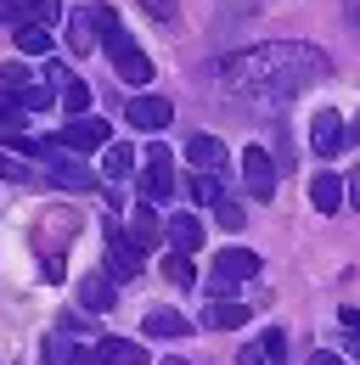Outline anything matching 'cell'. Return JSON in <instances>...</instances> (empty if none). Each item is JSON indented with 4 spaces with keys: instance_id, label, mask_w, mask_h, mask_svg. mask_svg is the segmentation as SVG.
I'll return each mask as SVG.
<instances>
[{
    "instance_id": "cell-24",
    "label": "cell",
    "mask_w": 360,
    "mask_h": 365,
    "mask_svg": "<svg viewBox=\"0 0 360 365\" xmlns=\"http://www.w3.org/2000/svg\"><path fill=\"white\" fill-rule=\"evenodd\" d=\"M17 51L45 56V51H51V34H45V29H34V23H23V29H17Z\"/></svg>"
},
{
    "instance_id": "cell-12",
    "label": "cell",
    "mask_w": 360,
    "mask_h": 365,
    "mask_svg": "<svg viewBox=\"0 0 360 365\" xmlns=\"http://www.w3.org/2000/svg\"><path fill=\"white\" fill-rule=\"evenodd\" d=\"M79 304H85L90 315H107V309L119 304V281H113L107 270H90L85 281H79Z\"/></svg>"
},
{
    "instance_id": "cell-15",
    "label": "cell",
    "mask_w": 360,
    "mask_h": 365,
    "mask_svg": "<svg viewBox=\"0 0 360 365\" xmlns=\"http://www.w3.org/2000/svg\"><path fill=\"white\" fill-rule=\"evenodd\" d=\"M124 236H130L141 253H152V247L164 242V220H158V208H152V202H141V208L130 214V230H124Z\"/></svg>"
},
{
    "instance_id": "cell-23",
    "label": "cell",
    "mask_w": 360,
    "mask_h": 365,
    "mask_svg": "<svg viewBox=\"0 0 360 365\" xmlns=\"http://www.w3.org/2000/svg\"><path fill=\"white\" fill-rule=\"evenodd\" d=\"M186 191H191V202H209V208H214V202L225 197V180H220V175H203V169H197V175L186 180Z\"/></svg>"
},
{
    "instance_id": "cell-25",
    "label": "cell",
    "mask_w": 360,
    "mask_h": 365,
    "mask_svg": "<svg viewBox=\"0 0 360 365\" xmlns=\"http://www.w3.org/2000/svg\"><path fill=\"white\" fill-rule=\"evenodd\" d=\"M338 331H344V349L360 360V309H338Z\"/></svg>"
},
{
    "instance_id": "cell-3",
    "label": "cell",
    "mask_w": 360,
    "mask_h": 365,
    "mask_svg": "<svg viewBox=\"0 0 360 365\" xmlns=\"http://www.w3.org/2000/svg\"><path fill=\"white\" fill-rule=\"evenodd\" d=\"M79 236V220H74V208H45L40 225H34V247H40L45 259V281H62V247Z\"/></svg>"
},
{
    "instance_id": "cell-7",
    "label": "cell",
    "mask_w": 360,
    "mask_h": 365,
    "mask_svg": "<svg viewBox=\"0 0 360 365\" xmlns=\"http://www.w3.org/2000/svg\"><path fill=\"white\" fill-rule=\"evenodd\" d=\"M242 185H248L254 202H270V197H276V158H270L265 146H248V152H242Z\"/></svg>"
},
{
    "instance_id": "cell-37",
    "label": "cell",
    "mask_w": 360,
    "mask_h": 365,
    "mask_svg": "<svg viewBox=\"0 0 360 365\" xmlns=\"http://www.w3.org/2000/svg\"><path fill=\"white\" fill-rule=\"evenodd\" d=\"M164 365H186V360H164Z\"/></svg>"
},
{
    "instance_id": "cell-36",
    "label": "cell",
    "mask_w": 360,
    "mask_h": 365,
    "mask_svg": "<svg viewBox=\"0 0 360 365\" xmlns=\"http://www.w3.org/2000/svg\"><path fill=\"white\" fill-rule=\"evenodd\" d=\"M355 140H360V113H355V124H349V146H355Z\"/></svg>"
},
{
    "instance_id": "cell-22",
    "label": "cell",
    "mask_w": 360,
    "mask_h": 365,
    "mask_svg": "<svg viewBox=\"0 0 360 365\" xmlns=\"http://www.w3.org/2000/svg\"><path fill=\"white\" fill-rule=\"evenodd\" d=\"M90 40H96V23H90V6H85V11H74V17H68V51H74V56H85Z\"/></svg>"
},
{
    "instance_id": "cell-28",
    "label": "cell",
    "mask_w": 360,
    "mask_h": 365,
    "mask_svg": "<svg viewBox=\"0 0 360 365\" xmlns=\"http://www.w3.org/2000/svg\"><path fill=\"white\" fill-rule=\"evenodd\" d=\"M0 180H29V158H11V152H0Z\"/></svg>"
},
{
    "instance_id": "cell-34",
    "label": "cell",
    "mask_w": 360,
    "mask_h": 365,
    "mask_svg": "<svg viewBox=\"0 0 360 365\" xmlns=\"http://www.w3.org/2000/svg\"><path fill=\"white\" fill-rule=\"evenodd\" d=\"M310 365H344V354H332V349H315V360Z\"/></svg>"
},
{
    "instance_id": "cell-18",
    "label": "cell",
    "mask_w": 360,
    "mask_h": 365,
    "mask_svg": "<svg viewBox=\"0 0 360 365\" xmlns=\"http://www.w3.org/2000/svg\"><path fill=\"white\" fill-rule=\"evenodd\" d=\"M310 202H315V214H338V208L349 202V197H344V180L321 169V175H315V180H310Z\"/></svg>"
},
{
    "instance_id": "cell-8",
    "label": "cell",
    "mask_w": 360,
    "mask_h": 365,
    "mask_svg": "<svg viewBox=\"0 0 360 365\" xmlns=\"http://www.w3.org/2000/svg\"><path fill=\"white\" fill-rule=\"evenodd\" d=\"M310 146H315V158H338V152L349 146V124H344L332 107H321L315 124H310Z\"/></svg>"
},
{
    "instance_id": "cell-2",
    "label": "cell",
    "mask_w": 360,
    "mask_h": 365,
    "mask_svg": "<svg viewBox=\"0 0 360 365\" xmlns=\"http://www.w3.org/2000/svg\"><path fill=\"white\" fill-rule=\"evenodd\" d=\"M17 146H23V158H34L56 185H68V191H90V185H96V175H90L68 146H56V140H17Z\"/></svg>"
},
{
    "instance_id": "cell-20",
    "label": "cell",
    "mask_w": 360,
    "mask_h": 365,
    "mask_svg": "<svg viewBox=\"0 0 360 365\" xmlns=\"http://www.w3.org/2000/svg\"><path fill=\"white\" fill-rule=\"evenodd\" d=\"M248 309H242V304H231V298H214V304H209V309H203V326H209V331H236V326H248Z\"/></svg>"
},
{
    "instance_id": "cell-31",
    "label": "cell",
    "mask_w": 360,
    "mask_h": 365,
    "mask_svg": "<svg viewBox=\"0 0 360 365\" xmlns=\"http://www.w3.org/2000/svg\"><path fill=\"white\" fill-rule=\"evenodd\" d=\"M259 343H265V354H270V360H281V354H287V331H281V326H270Z\"/></svg>"
},
{
    "instance_id": "cell-35",
    "label": "cell",
    "mask_w": 360,
    "mask_h": 365,
    "mask_svg": "<svg viewBox=\"0 0 360 365\" xmlns=\"http://www.w3.org/2000/svg\"><path fill=\"white\" fill-rule=\"evenodd\" d=\"M344 185H349V191H344V197H349V208H360V175H349Z\"/></svg>"
},
{
    "instance_id": "cell-1",
    "label": "cell",
    "mask_w": 360,
    "mask_h": 365,
    "mask_svg": "<svg viewBox=\"0 0 360 365\" xmlns=\"http://www.w3.org/2000/svg\"><path fill=\"white\" fill-rule=\"evenodd\" d=\"M332 73L326 51L304 46V40H276V46H254V51H231L214 62V79L231 85L236 96H265V101H287V96L310 91Z\"/></svg>"
},
{
    "instance_id": "cell-29",
    "label": "cell",
    "mask_w": 360,
    "mask_h": 365,
    "mask_svg": "<svg viewBox=\"0 0 360 365\" xmlns=\"http://www.w3.org/2000/svg\"><path fill=\"white\" fill-rule=\"evenodd\" d=\"M0 85H6V91H23V85H29V68H23V62H6V68H0Z\"/></svg>"
},
{
    "instance_id": "cell-19",
    "label": "cell",
    "mask_w": 360,
    "mask_h": 365,
    "mask_svg": "<svg viewBox=\"0 0 360 365\" xmlns=\"http://www.w3.org/2000/svg\"><path fill=\"white\" fill-rule=\"evenodd\" d=\"M96 365H146V354H141V343H130V337H101L96 343Z\"/></svg>"
},
{
    "instance_id": "cell-33",
    "label": "cell",
    "mask_w": 360,
    "mask_h": 365,
    "mask_svg": "<svg viewBox=\"0 0 360 365\" xmlns=\"http://www.w3.org/2000/svg\"><path fill=\"white\" fill-rule=\"evenodd\" d=\"M236 365H270V354H265V343H248L242 354H236Z\"/></svg>"
},
{
    "instance_id": "cell-17",
    "label": "cell",
    "mask_w": 360,
    "mask_h": 365,
    "mask_svg": "<svg viewBox=\"0 0 360 365\" xmlns=\"http://www.w3.org/2000/svg\"><path fill=\"white\" fill-rule=\"evenodd\" d=\"M186 158H191V169H203V175H220L225 169V146L214 135H191L186 140Z\"/></svg>"
},
{
    "instance_id": "cell-5",
    "label": "cell",
    "mask_w": 360,
    "mask_h": 365,
    "mask_svg": "<svg viewBox=\"0 0 360 365\" xmlns=\"http://www.w3.org/2000/svg\"><path fill=\"white\" fill-rule=\"evenodd\" d=\"M101 46H107V62H113V73H119L124 85H152V56L135 46L124 29H119V34H107Z\"/></svg>"
},
{
    "instance_id": "cell-16",
    "label": "cell",
    "mask_w": 360,
    "mask_h": 365,
    "mask_svg": "<svg viewBox=\"0 0 360 365\" xmlns=\"http://www.w3.org/2000/svg\"><path fill=\"white\" fill-rule=\"evenodd\" d=\"M141 331H146V337H169V343H175V337H191V320L180 315V309H146Z\"/></svg>"
},
{
    "instance_id": "cell-21",
    "label": "cell",
    "mask_w": 360,
    "mask_h": 365,
    "mask_svg": "<svg viewBox=\"0 0 360 365\" xmlns=\"http://www.w3.org/2000/svg\"><path fill=\"white\" fill-rule=\"evenodd\" d=\"M101 175H107L113 185H124V180L135 175V146H124V140H113V146L101 152Z\"/></svg>"
},
{
    "instance_id": "cell-11",
    "label": "cell",
    "mask_w": 360,
    "mask_h": 365,
    "mask_svg": "<svg viewBox=\"0 0 360 365\" xmlns=\"http://www.w3.org/2000/svg\"><path fill=\"white\" fill-rule=\"evenodd\" d=\"M0 23H11V29H23V23L51 29L56 23V6L51 0H0Z\"/></svg>"
},
{
    "instance_id": "cell-6",
    "label": "cell",
    "mask_w": 360,
    "mask_h": 365,
    "mask_svg": "<svg viewBox=\"0 0 360 365\" xmlns=\"http://www.w3.org/2000/svg\"><path fill=\"white\" fill-rule=\"evenodd\" d=\"M141 197H146V202H169V197H175V169H169V152H164V140H152V146H146Z\"/></svg>"
},
{
    "instance_id": "cell-26",
    "label": "cell",
    "mask_w": 360,
    "mask_h": 365,
    "mask_svg": "<svg viewBox=\"0 0 360 365\" xmlns=\"http://www.w3.org/2000/svg\"><path fill=\"white\" fill-rule=\"evenodd\" d=\"M164 275H169L175 287H191V281H197V275H191V259H186V253H169V259H164Z\"/></svg>"
},
{
    "instance_id": "cell-32",
    "label": "cell",
    "mask_w": 360,
    "mask_h": 365,
    "mask_svg": "<svg viewBox=\"0 0 360 365\" xmlns=\"http://www.w3.org/2000/svg\"><path fill=\"white\" fill-rule=\"evenodd\" d=\"M141 6H146L158 23H175V11H180V0H141Z\"/></svg>"
},
{
    "instance_id": "cell-27",
    "label": "cell",
    "mask_w": 360,
    "mask_h": 365,
    "mask_svg": "<svg viewBox=\"0 0 360 365\" xmlns=\"http://www.w3.org/2000/svg\"><path fill=\"white\" fill-rule=\"evenodd\" d=\"M214 214H220V225H225V230H242V202L220 197V202H214Z\"/></svg>"
},
{
    "instance_id": "cell-9",
    "label": "cell",
    "mask_w": 360,
    "mask_h": 365,
    "mask_svg": "<svg viewBox=\"0 0 360 365\" xmlns=\"http://www.w3.org/2000/svg\"><path fill=\"white\" fill-rule=\"evenodd\" d=\"M107 275H113V281H135V275H141V247H135L119 225H107Z\"/></svg>"
},
{
    "instance_id": "cell-30",
    "label": "cell",
    "mask_w": 360,
    "mask_h": 365,
    "mask_svg": "<svg viewBox=\"0 0 360 365\" xmlns=\"http://www.w3.org/2000/svg\"><path fill=\"white\" fill-rule=\"evenodd\" d=\"M23 124V107H17V96H0V130H17Z\"/></svg>"
},
{
    "instance_id": "cell-14",
    "label": "cell",
    "mask_w": 360,
    "mask_h": 365,
    "mask_svg": "<svg viewBox=\"0 0 360 365\" xmlns=\"http://www.w3.org/2000/svg\"><path fill=\"white\" fill-rule=\"evenodd\" d=\"M164 242H169L175 253L191 259V253L203 247V220H197V214H175V220H164Z\"/></svg>"
},
{
    "instance_id": "cell-4",
    "label": "cell",
    "mask_w": 360,
    "mask_h": 365,
    "mask_svg": "<svg viewBox=\"0 0 360 365\" xmlns=\"http://www.w3.org/2000/svg\"><path fill=\"white\" fill-rule=\"evenodd\" d=\"M248 275H259V253H254V247H220L214 264H209V292H214V298H231Z\"/></svg>"
},
{
    "instance_id": "cell-13",
    "label": "cell",
    "mask_w": 360,
    "mask_h": 365,
    "mask_svg": "<svg viewBox=\"0 0 360 365\" xmlns=\"http://www.w3.org/2000/svg\"><path fill=\"white\" fill-rule=\"evenodd\" d=\"M124 118H130L135 130H169V118H175V107H169L164 96H135Z\"/></svg>"
},
{
    "instance_id": "cell-10",
    "label": "cell",
    "mask_w": 360,
    "mask_h": 365,
    "mask_svg": "<svg viewBox=\"0 0 360 365\" xmlns=\"http://www.w3.org/2000/svg\"><path fill=\"white\" fill-rule=\"evenodd\" d=\"M56 146H68V152H74V158H79V152H101V146H107V124H101V118H68V130H62V135H56Z\"/></svg>"
}]
</instances>
